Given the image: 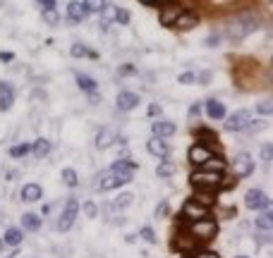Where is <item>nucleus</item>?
I'll list each match as a JSON object with an SVG mask.
<instances>
[{
  "instance_id": "1",
  "label": "nucleus",
  "mask_w": 273,
  "mask_h": 258,
  "mask_svg": "<svg viewBox=\"0 0 273 258\" xmlns=\"http://www.w3.org/2000/svg\"><path fill=\"white\" fill-rule=\"evenodd\" d=\"M261 27V17L254 12H245L232 17L225 27V34H228V41H242L247 34H252L254 29Z\"/></svg>"
},
{
  "instance_id": "2",
  "label": "nucleus",
  "mask_w": 273,
  "mask_h": 258,
  "mask_svg": "<svg viewBox=\"0 0 273 258\" xmlns=\"http://www.w3.org/2000/svg\"><path fill=\"white\" fill-rule=\"evenodd\" d=\"M135 172H127V170H118V167H110L103 175H98L96 179V189L98 191H113L118 187H125L127 182H132Z\"/></svg>"
},
{
  "instance_id": "3",
  "label": "nucleus",
  "mask_w": 273,
  "mask_h": 258,
  "mask_svg": "<svg viewBox=\"0 0 273 258\" xmlns=\"http://www.w3.org/2000/svg\"><path fill=\"white\" fill-rule=\"evenodd\" d=\"M218 234V222L211 220V217H202V220H194L190 225V237L202 244V242H211L213 237Z\"/></svg>"
},
{
  "instance_id": "4",
  "label": "nucleus",
  "mask_w": 273,
  "mask_h": 258,
  "mask_svg": "<svg viewBox=\"0 0 273 258\" xmlns=\"http://www.w3.org/2000/svg\"><path fill=\"white\" fill-rule=\"evenodd\" d=\"M190 182L194 187H199V189L216 191L218 189V184L223 182V175H218V172H208V170H197V172H192L190 175Z\"/></svg>"
},
{
  "instance_id": "5",
  "label": "nucleus",
  "mask_w": 273,
  "mask_h": 258,
  "mask_svg": "<svg viewBox=\"0 0 273 258\" xmlns=\"http://www.w3.org/2000/svg\"><path fill=\"white\" fill-rule=\"evenodd\" d=\"M77 210H79V201L77 199H69L65 208H63V215L58 220V232H68L72 225H74V217H77Z\"/></svg>"
},
{
  "instance_id": "6",
  "label": "nucleus",
  "mask_w": 273,
  "mask_h": 258,
  "mask_svg": "<svg viewBox=\"0 0 273 258\" xmlns=\"http://www.w3.org/2000/svg\"><path fill=\"white\" fill-rule=\"evenodd\" d=\"M252 124V112L249 110H237L235 115L225 117V129L228 132H242Z\"/></svg>"
},
{
  "instance_id": "7",
  "label": "nucleus",
  "mask_w": 273,
  "mask_h": 258,
  "mask_svg": "<svg viewBox=\"0 0 273 258\" xmlns=\"http://www.w3.org/2000/svg\"><path fill=\"white\" fill-rule=\"evenodd\" d=\"M245 206L249 210H266L271 206V201L261 189H249L245 194Z\"/></svg>"
},
{
  "instance_id": "8",
  "label": "nucleus",
  "mask_w": 273,
  "mask_h": 258,
  "mask_svg": "<svg viewBox=\"0 0 273 258\" xmlns=\"http://www.w3.org/2000/svg\"><path fill=\"white\" fill-rule=\"evenodd\" d=\"M254 172V158L249 155V153H240L237 158H235V177H240V179H245Z\"/></svg>"
},
{
  "instance_id": "9",
  "label": "nucleus",
  "mask_w": 273,
  "mask_h": 258,
  "mask_svg": "<svg viewBox=\"0 0 273 258\" xmlns=\"http://www.w3.org/2000/svg\"><path fill=\"white\" fill-rule=\"evenodd\" d=\"M182 215L190 217L192 222H194V220H202V217L208 215V208H206V206H202L199 201H194V199H187V201H185V206H182Z\"/></svg>"
},
{
  "instance_id": "10",
  "label": "nucleus",
  "mask_w": 273,
  "mask_h": 258,
  "mask_svg": "<svg viewBox=\"0 0 273 258\" xmlns=\"http://www.w3.org/2000/svg\"><path fill=\"white\" fill-rule=\"evenodd\" d=\"M211 155H213V151L208 149L206 144H194L190 149V163L192 165H204Z\"/></svg>"
},
{
  "instance_id": "11",
  "label": "nucleus",
  "mask_w": 273,
  "mask_h": 258,
  "mask_svg": "<svg viewBox=\"0 0 273 258\" xmlns=\"http://www.w3.org/2000/svg\"><path fill=\"white\" fill-rule=\"evenodd\" d=\"M14 105V89L10 82H0V112H7Z\"/></svg>"
},
{
  "instance_id": "12",
  "label": "nucleus",
  "mask_w": 273,
  "mask_h": 258,
  "mask_svg": "<svg viewBox=\"0 0 273 258\" xmlns=\"http://www.w3.org/2000/svg\"><path fill=\"white\" fill-rule=\"evenodd\" d=\"M115 105H118V110H123V112L135 110L136 105H139V96L132 94V91H120L118 98H115Z\"/></svg>"
},
{
  "instance_id": "13",
  "label": "nucleus",
  "mask_w": 273,
  "mask_h": 258,
  "mask_svg": "<svg viewBox=\"0 0 273 258\" xmlns=\"http://www.w3.org/2000/svg\"><path fill=\"white\" fill-rule=\"evenodd\" d=\"M19 196H22V201H24V204H34V201H39V199L43 196L41 184H36V182H29V184H24V187H22Z\"/></svg>"
},
{
  "instance_id": "14",
  "label": "nucleus",
  "mask_w": 273,
  "mask_h": 258,
  "mask_svg": "<svg viewBox=\"0 0 273 258\" xmlns=\"http://www.w3.org/2000/svg\"><path fill=\"white\" fill-rule=\"evenodd\" d=\"M146 149H149L151 155H156V158H168V153H170V149H168V144H165L163 139H158V136H151L149 141H146Z\"/></svg>"
},
{
  "instance_id": "15",
  "label": "nucleus",
  "mask_w": 273,
  "mask_h": 258,
  "mask_svg": "<svg viewBox=\"0 0 273 258\" xmlns=\"http://www.w3.org/2000/svg\"><path fill=\"white\" fill-rule=\"evenodd\" d=\"M199 24V17L194 12H180L178 19L173 22V29H180V31H190V29H194Z\"/></svg>"
},
{
  "instance_id": "16",
  "label": "nucleus",
  "mask_w": 273,
  "mask_h": 258,
  "mask_svg": "<svg viewBox=\"0 0 273 258\" xmlns=\"http://www.w3.org/2000/svg\"><path fill=\"white\" fill-rule=\"evenodd\" d=\"M206 115L211 117V120H225L228 117V110H225V105L220 103V101H216V98H211V101H206Z\"/></svg>"
},
{
  "instance_id": "17",
  "label": "nucleus",
  "mask_w": 273,
  "mask_h": 258,
  "mask_svg": "<svg viewBox=\"0 0 273 258\" xmlns=\"http://www.w3.org/2000/svg\"><path fill=\"white\" fill-rule=\"evenodd\" d=\"M153 136H158V139H168V136L175 134V122H170V120H158V122H153Z\"/></svg>"
},
{
  "instance_id": "18",
  "label": "nucleus",
  "mask_w": 273,
  "mask_h": 258,
  "mask_svg": "<svg viewBox=\"0 0 273 258\" xmlns=\"http://www.w3.org/2000/svg\"><path fill=\"white\" fill-rule=\"evenodd\" d=\"M86 10H84L82 2H69L68 5V22L69 24H79V22H84L86 19Z\"/></svg>"
},
{
  "instance_id": "19",
  "label": "nucleus",
  "mask_w": 273,
  "mask_h": 258,
  "mask_svg": "<svg viewBox=\"0 0 273 258\" xmlns=\"http://www.w3.org/2000/svg\"><path fill=\"white\" fill-rule=\"evenodd\" d=\"M115 139H118V134H115L113 129H101V132L96 134V149H101V151L110 149V146L115 144Z\"/></svg>"
},
{
  "instance_id": "20",
  "label": "nucleus",
  "mask_w": 273,
  "mask_h": 258,
  "mask_svg": "<svg viewBox=\"0 0 273 258\" xmlns=\"http://www.w3.org/2000/svg\"><path fill=\"white\" fill-rule=\"evenodd\" d=\"M180 12H182L180 5H168V7H163V12H161V17H158V22H161L163 27H173V22L178 19Z\"/></svg>"
},
{
  "instance_id": "21",
  "label": "nucleus",
  "mask_w": 273,
  "mask_h": 258,
  "mask_svg": "<svg viewBox=\"0 0 273 258\" xmlns=\"http://www.w3.org/2000/svg\"><path fill=\"white\" fill-rule=\"evenodd\" d=\"M31 153H34L36 158H48V153H51V141H48V139H36V141L31 144Z\"/></svg>"
},
{
  "instance_id": "22",
  "label": "nucleus",
  "mask_w": 273,
  "mask_h": 258,
  "mask_svg": "<svg viewBox=\"0 0 273 258\" xmlns=\"http://www.w3.org/2000/svg\"><path fill=\"white\" fill-rule=\"evenodd\" d=\"M202 170H208V172H218V175H223V172H225V160L218 158V155H211V158L202 165Z\"/></svg>"
},
{
  "instance_id": "23",
  "label": "nucleus",
  "mask_w": 273,
  "mask_h": 258,
  "mask_svg": "<svg viewBox=\"0 0 273 258\" xmlns=\"http://www.w3.org/2000/svg\"><path fill=\"white\" fill-rule=\"evenodd\" d=\"M22 227L27 232H39L41 230V217L34 215V213H24L22 215Z\"/></svg>"
},
{
  "instance_id": "24",
  "label": "nucleus",
  "mask_w": 273,
  "mask_h": 258,
  "mask_svg": "<svg viewBox=\"0 0 273 258\" xmlns=\"http://www.w3.org/2000/svg\"><path fill=\"white\" fill-rule=\"evenodd\" d=\"M2 244L19 246L22 244V230H17V227H7V230H5V237H2Z\"/></svg>"
},
{
  "instance_id": "25",
  "label": "nucleus",
  "mask_w": 273,
  "mask_h": 258,
  "mask_svg": "<svg viewBox=\"0 0 273 258\" xmlns=\"http://www.w3.org/2000/svg\"><path fill=\"white\" fill-rule=\"evenodd\" d=\"M192 199H194V201H199L202 206H206V208H211L213 201H216V194H213L211 189H199L194 196H192Z\"/></svg>"
},
{
  "instance_id": "26",
  "label": "nucleus",
  "mask_w": 273,
  "mask_h": 258,
  "mask_svg": "<svg viewBox=\"0 0 273 258\" xmlns=\"http://www.w3.org/2000/svg\"><path fill=\"white\" fill-rule=\"evenodd\" d=\"M77 86L82 89L84 94H94L96 89H98V84L91 77H86V74H77Z\"/></svg>"
},
{
  "instance_id": "27",
  "label": "nucleus",
  "mask_w": 273,
  "mask_h": 258,
  "mask_svg": "<svg viewBox=\"0 0 273 258\" xmlns=\"http://www.w3.org/2000/svg\"><path fill=\"white\" fill-rule=\"evenodd\" d=\"M175 170H178V167H175V163H170V160H161V163H158V167H156V175L158 177H173L175 175Z\"/></svg>"
},
{
  "instance_id": "28",
  "label": "nucleus",
  "mask_w": 273,
  "mask_h": 258,
  "mask_svg": "<svg viewBox=\"0 0 273 258\" xmlns=\"http://www.w3.org/2000/svg\"><path fill=\"white\" fill-rule=\"evenodd\" d=\"M84 5V10H86V12H103V7H106V5H108V2H106V0H84L82 2Z\"/></svg>"
},
{
  "instance_id": "29",
  "label": "nucleus",
  "mask_w": 273,
  "mask_h": 258,
  "mask_svg": "<svg viewBox=\"0 0 273 258\" xmlns=\"http://www.w3.org/2000/svg\"><path fill=\"white\" fill-rule=\"evenodd\" d=\"M271 208H266V210H264V213H261L259 217H257V227H259V230H271Z\"/></svg>"
},
{
  "instance_id": "30",
  "label": "nucleus",
  "mask_w": 273,
  "mask_h": 258,
  "mask_svg": "<svg viewBox=\"0 0 273 258\" xmlns=\"http://www.w3.org/2000/svg\"><path fill=\"white\" fill-rule=\"evenodd\" d=\"M31 153V144H17L10 149V158H24Z\"/></svg>"
},
{
  "instance_id": "31",
  "label": "nucleus",
  "mask_w": 273,
  "mask_h": 258,
  "mask_svg": "<svg viewBox=\"0 0 273 258\" xmlns=\"http://www.w3.org/2000/svg\"><path fill=\"white\" fill-rule=\"evenodd\" d=\"M60 177H63V182L68 184L69 189H74V187H77V172H74L72 167H65V170L60 172Z\"/></svg>"
},
{
  "instance_id": "32",
  "label": "nucleus",
  "mask_w": 273,
  "mask_h": 258,
  "mask_svg": "<svg viewBox=\"0 0 273 258\" xmlns=\"http://www.w3.org/2000/svg\"><path fill=\"white\" fill-rule=\"evenodd\" d=\"M132 201H135V194L132 191H125V194H120L118 199H115V208H127V206H132Z\"/></svg>"
},
{
  "instance_id": "33",
  "label": "nucleus",
  "mask_w": 273,
  "mask_h": 258,
  "mask_svg": "<svg viewBox=\"0 0 273 258\" xmlns=\"http://www.w3.org/2000/svg\"><path fill=\"white\" fill-rule=\"evenodd\" d=\"M41 12H43V22H46V24L55 27V24L60 22V17H58V10H55V7H51V10H41Z\"/></svg>"
},
{
  "instance_id": "34",
  "label": "nucleus",
  "mask_w": 273,
  "mask_h": 258,
  "mask_svg": "<svg viewBox=\"0 0 273 258\" xmlns=\"http://www.w3.org/2000/svg\"><path fill=\"white\" fill-rule=\"evenodd\" d=\"M113 19L118 22V24H130V12L127 10H123V7H115V12H113Z\"/></svg>"
},
{
  "instance_id": "35",
  "label": "nucleus",
  "mask_w": 273,
  "mask_h": 258,
  "mask_svg": "<svg viewBox=\"0 0 273 258\" xmlns=\"http://www.w3.org/2000/svg\"><path fill=\"white\" fill-rule=\"evenodd\" d=\"M113 167H118V170H127V172H135L136 167H139V165L135 163V160H115V163H113Z\"/></svg>"
},
{
  "instance_id": "36",
  "label": "nucleus",
  "mask_w": 273,
  "mask_h": 258,
  "mask_svg": "<svg viewBox=\"0 0 273 258\" xmlns=\"http://www.w3.org/2000/svg\"><path fill=\"white\" fill-rule=\"evenodd\" d=\"M69 55H72V57H86V55H89V48H86L84 43H74V46L69 48Z\"/></svg>"
},
{
  "instance_id": "37",
  "label": "nucleus",
  "mask_w": 273,
  "mask_h": 258,
  "mask_svg": "<svg viewBox=\"0 0 273 258\" xmlns=\"http://www.w3.org/2000/svg\"><path fill=\"white\" fill-rule=\"evenodd\" d=\"M146 115H149V117H161V115H163V108H161L158 103H149V110H146Z\"/></svg>"
},
{
  "instance_id": "38",
  "label": "nucleus",
  "mask_w": 273,
  "mask_h": 258,
  "mask_svg": "<svg viewBox=\"0 0 273 258\" xmlns=\"http://www.w3.org/2000/svg\"><path fill=\"white\" fill-rule=\"evenodd\" d=\"M178 82L180 84H194L197 82V74H194V72H182L178 77Z\"/></svg>"
},
{
  "instance_id": "39",
  "label": "nucleus",
  "mask_w": 273,
  "mask_h": 258,
  "mask_svg": "<svg viewBox=\"0 0 273 258\" xmlns=\"http://www.w3.org/2000/svg\"><path fill=\"white\" fill-rule=\"evenodd\" d=\"M118 72H120V77H135L136 67H135V65H120V69H118Z\"/></svg>"
},
{
  "instance_id": "40",
  "label": "nucleus",
  "mask_w": 273,
  "mask_h": 258,
  "mask_svg": "<svg viewBox=\"0 0 273 258\" xmlns=\"http://www.w3.org/2000/svg\"><path fill=\"white\" fill-rule=\"evenodd\" d=\"M261 158H264L266 163H271V158H273V146L271 144H264V149H261Z\"/></svg>"
},
{
  "instance_id": "41",
  "label": "nucleus",
  "mask_w": 273,
  "mask_h": 258,
  "mask_svg": "<svg viewBox=\"0 0 273 258\" xmlns=\"http://www.w3.org/2000/svg\"><path fill=\"white\" fill-rule=\"evenodd\" d=\"M84 213H86V217H96V213H98V210H96L94 201H86V204H84Z\"/></svg>"
},
{
  "instance_id": "42",
  "label": "nucleus",
  "mask_w": 273,
  "mask_h": 258,
  "mask_svg": "<svg viewBox=\"0 0 273 258\" xmlns=\"http://www.w3.org/2000/svg\"><path fill=\"white\" fill-rule=\"evenodd\" d=\"M139 234H141V239H146L149 244H153V242H156V237H153V230H151V227H144Z\"/></svg>"
},
{
  "instance_id": "43",
  "label": "nucleus",
  "mask_w": 273,
  "mask_h": 258,
  "mask_svg": "<svg viewBox=\"0 0 273 258\" xmlns=\"http://www.w3.org/2000/svg\"><path fill=\"white\" fill-rule=\"evenodd\" d=\"M14 60V53L10 51H0V62H12Z\"/></svg>"
},
{
  "instance_id": "44",
  "label": "nucleus",
  "mask_w": 273,
  "mask_h": 258,
  "mask_svg": "<svg viewBox=\"0 0 273 258\" xmlns=\"http://www.w3.org/2000/svg\"><path fill=\"white\" fill-rule=\"evenodd\" d=\"M257 112H259V115H271V103H269V101L261 103L259 108H257Z\"/></svg>"
},
{
  "instance_id": "45",
  "label": "nucleus",
  "mask_w": 273,
  "mask_h": 258,
  "mask_svg": "<svg viewBox=\"0 0 273 258\" xmlns=\"http://www.w3.org/2000/svg\"><path fill=\"white\" fill-rule=\"evenodd\" d=\"M36 2H39L41 10H51V7H55V0H36Z\"/></svg>"
},
{
  "instance_id": "46",
  "label": "nucleus",
  "mask_w": 273,
  "mask_h": 258,
  "mask_svg": "<svg viewBox=\"0 0 273 258\" xmlns=\"http://www.w3.org/2000/svg\"><path fill=\"white\" fill-rule=\"evenodd\" d=\"M194 258H220V256L216 254V251H199Z\"/></svg>"
},
{
  "instance_id": "47",
  "label": "nucleus",
  "mask_w": 273,
  "mask_h": 258,
  "mask_svg": "<svg viewBox=\"0 0 273 258\" xmlns=\"http://www.w3.org/2000/svg\"><path fill=\"white\" fill-rule=\"evenodd\" d=\"M156 215H158V217L168 215V204H161V206H158V210H156Z\"/></svg>"
},
{
  "instance_id": "48",
  "label": "nucleus",
  "mask_w": 273,
  "mask_h": 258,
  "mask_svg": "<svg viewBox=\"0 0 273 258\" xmlns=\"http://www.w3.org/2000/svg\"><path fill=\"white\" fill-rule=\"evenodd\" d=\"M199 112H202V105H199V103H194V105H192V110H190V115L194 117V115H199Z\"/></svg>"
},
{
  "instance_id": "49",
  "label": "nucleus",
  "mask_w": 273,
  "mask_h": 258,
  "mask_svg": "<svg viewBox=\"0 0 273 258\" xmlns=\"http://www.w3.org/2000/svg\"><path fill=\"white\" fill-rule=\"evenodd\" d=\"M141 5H158V2H163V0H139Z\"/></svg>"
},
{
  "instance_id": "50",
  "label": "nucleus",
  "mask_w": 273,
  "mask_h": 258,
  "mask_svg": "<svg viewBox=\"0 0 273 258\" xmlns=\"http://www.w3.org/2000/svg\"><path fill=\"white\" fill-rule=\"evenodd\" d=\"M86 57H91V60H98V53H96L94 48H89V55H86Z\"/></svg>"
},
{
  "instance_id": "51",
  "label": "nucleus",
  "mask_w": 273,
  "mask_h": 258,
  "mask_svg": "<svg viewBox=\"0 0 273 258\" xmlns=\"http://www.w3.org/2000/svg\"><path fill=\"white\" fill-rule=\"evenodd\" d=\"M235 258H249V256H235Z\"/></svg>"
},
{
  "instance_id": "52",
  "label": "nucleus",
  "mask_w": 273,
  "mask_h": 258,
  "mask_svg": "<svg viewBox=\"0 0 273 258\" xmlns=\"http://www.w3.org/2000/svg\"><path fill=\"white\" fill-rule=\"evenodd\" d=\"M0 249H2V239H0Z\"/></svg>"
}]
</instances>
